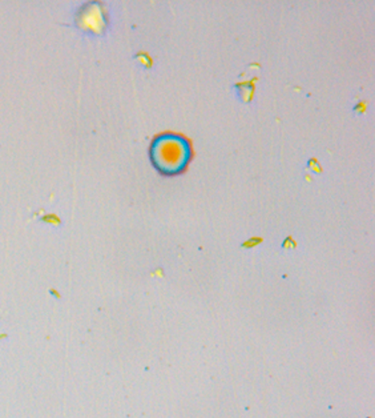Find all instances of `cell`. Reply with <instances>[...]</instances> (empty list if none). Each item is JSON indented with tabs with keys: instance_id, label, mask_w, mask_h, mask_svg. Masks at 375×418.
<instances>
[{
	"instance_id": "6da1fadb",
	"label": "cell",
	"mask_w": 375,
	"mask_h": 418,
	"mask_svg": "<svg viewBox=\"0 0 375 418\" xmlns=\"http://www.w3.org/2000/svg\"><path fill=\"white\" fill-rule=\"evenodd\" d=\"M151 162L161 175L182 173L192 160V146L186 137L177 133H162L151 146Z\"/></svg>"
}]
</instances>
